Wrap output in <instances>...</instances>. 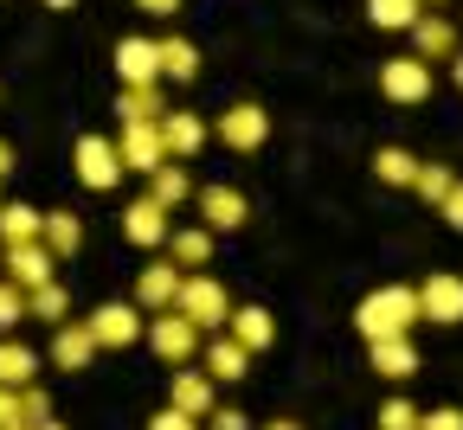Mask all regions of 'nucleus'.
<instances>
[{
	"mask_svg": "<svg viewBox=\"0 0 463 430\" xmlns=\"http://www.w3.org/2000/svg\"><path fill=\"white\" fill-rule=\"evenodd\" d=\"M412 322H419V289H405V283H386V289H373L361 309H354V328L367 334V341H386V334H412Z\"/></svg>",
	"mask_w": 463,
	"mask_h": 430,
	"instance_id": "f257e3e1",
	"label": "nucleus"
},
{
	"mask_svg": "<svg viewBox=\"0 0 463 430\" xmlns=\"http://www.w3.org/2000/svg\"><path fill=\"white\" fill-rule=\"evenodd\" d=\"M174 315H187L200 334H206V328H225L232 295H225L219 276H181V289H174Z\"/></svg>",
	"mask_w": 463,
	"mask_h": 430,
	"instance_id": "f03ea898",
	"label": "nucleus"
},
{
	"mask_svg": "<svg viewBox=\"0 0 463 430\" xmlns=\"http://www.w3.org/2000/svg\"><path fill=\"white\" fill-rule=\"evenodd\" d=\"M71 173L84 180L90 193H109L116 180H123V161H116V142H103V136H78V148H71Z\"/></svg>",
	"mask_w": 463,
	"mask_h": 430,
	"instance_id": "7ed1b4c3",
	"label": "nucleus"
},
{
	"mask_svg": "<svg viewBox=\"0 0 463 430\" xmlns=\"http://www.w3.org/2000/svg\"><path fill=\"white\" fill-rule=\"evenodd\" d=\"M200 328L187 322V315H174V309H161V315H148V347L167 360V366H187L194 353H200Z\"/></svg>",
	"mask_w": 463,
	"mask_h": 430,
	"instance_id": "20e7f679",
	"label": "nucleus"
},
{
	"mask_svg": "<svg viewBox=\"0 0 463 430\" xmlns=\"http://www.w3.org/2000/svg\"><path fill=\"white\" fill-rule=\"evenodd\" d=\"M380 97H386V103H425V97H431V65H425V58H412V51H405V58H386V65H380Z\"/></svg>",
	"mask_w": 463,
	"mask_h": 430,
	"instance_id": "39448f33",
	"label": "nucleus"
},
{
	"mask_svg": "<svg viewBox=\"0 0 463 430\" xmlns=\"http://www.w3.org/2000/svg\"><path fill=\"white\" fill-rule=\"evenodd\" d=\"M419 322H438V328H457V322H463V276L431 270V276L419 283Z\"/></svg>",
	"mask_w": 463,
	"mask_h": 430,
	"instance_id": "423d86ee",
	"label": "nucleus"
},
{
	"mask_svg": "<svg viewBox=\"0 0 463 430\" xmlns=\"http://www.w3.org/2000/svg\"><path fill=\"white\" fill-rule=\"evenodd\" d=\"M0 276L20 283V289H39V283L58 276V257L45 251L39 238H33V244H0Z\"/></svg>",
	"mask_w": 463,
	"mask_h": 430,
	"instance_id": "0eeeda50",
	"label": "nucleus"
},
{
	"mask_svg": "<svg viewBox=\"0 0 463 430\" xmlns=\"http://www.w3.org/2000/svg\"><path fill=\"white\" fill-rule=\"evenodd\" d=\"M116 161H123V173H155L167 161L161 122H123V136H116Z\"/></svg>",
	"mask_w": 463,
	"mask_h": 430,
	"instance_id": "6e6552de",
	"label": "nucleus"
},
{
	"mask_svg": "<svg viewBox=\"0 0 463 430\" xmlns=\"http://www.w3.org/2000/svg\"><path fill=\"white\" fill-rule=\"evenodd\" d=\"M232 154H251V148H264L270 142V116L258 109V103H232L225 116H219V129H213Z\"/></svg>",
	"mask_w": 463,
	"mask_h": 430,
	"instance_id": "1a4fd4ad",
	"label": "nucleus"
},
{
	"mask_svg": "<svg viewBox=\"0 0 463 430\" xmlns=\"http://www.w3.org/2000/svg\"><path fill=\"white\" fill-rule=\"evenodd\" d=\"M84 328H90L97 353H103V347H136L142 315H136V302H103V309H90V315H84Z\"/></svg>",
	"mask_w": 463,
	"mask_h": 430,
	"instance_id": "9d476101",
	"label": "nucleus"
},
{
	"mask_svg": "<svg viewBox=\"0 0 463 430\" xmlns=\"http://www.w3.org/2000/svg\"><path fill=\"white\" fill-rule=\"evenodd\" d=\"M206 122L200 116H187V109H161V148H167V161H194L200 148H206Z\"/></svg>",
	"mask_w": 463,
	"mask_h": 430,
	"instance_id": "9b49d317",
	"label": "nucleus"
},
{
	"mask_svg": "<svg viewBox=\"0 0 463 430\" xmlns=\"http://www.w3.org/2000/svg\"><path fill=\"white\" fill-rule=\"evenodd\" d=\"M116 71L123 84H161V39H116Z\"/></svg>",
	"mask_w": 463,
	"mask_h": 430,
	"instance_id": "f8f14e48",
	"label": "nucleus"
},
{
	"mask_svg": "<svg viewBox=\"0 0 463 430\" xmlns=\"http://www.w3.org/2000/svg\"><path fill=\"white\" fill-rule=\"evenodd\" d=\"M200 360H206V379H213V386H232V379H245V373H251V353L232 341V334L200 341Z\"/></svg>",
	"mask_w": 463,
	"mask_h": 430,
	"instance_id": "ddd939ff",
	"label": "nucleus"
},
{
	"mask_svg": "<svg viewBox=\"0 0 463 430\" xmlns=\"http://www.w3.org/2000/svg\"><path fill=\"white\" fill-rule=\"evenodd\" d=\"M367 360H373V373H380V379H412V373H419V347H412V334L367 341Z\"/></svg>",
	"mask_w": 463,
	"mask_h": 430,
	"instance_id": "4468645a",
	"label": "nucleus"
},
{
	"mask_svg": "<svg viewBox=\"0 0 463 430\" xmlns=\"http://www.w3.org/2000/svg\"><path fill=\"white\" fill-rule=\"evenodd\" d=\"M200 219H206V231H239L251 219V206L239 187H200Z\"/></svg>",
	"mask_w": 463,
	"mask_h": 430,
	"instance_id": "2eb2a0df",
	"label": "nucleus"
},
{
	"mask_svg": "<svg viewBox=\"0 0 463 430\" xmlns=\"http://www.w3.org/2000/svg\"><path fill=\"white\" fill-rule=\"evenodd\" d=\"M90 360H97L90 328H84V322H58V334H52V366H58V373H84Z\"/></svg>",
	"mask_w": 463,
	"mask_h": 430,
	"instance_id": "dca6fc26",
	"label": "nucleus"
},
{
	"mask_svg": "<svg viewBox=\"0 0 463 430\" xmlns=\"http://www.w3.org/2000/svg\"><path fill=\"white\" fill-rule=\"evenodd\" d=\"M225 334L239 341L245 353H264V347L277 341V322H270V309H258V302H245V309H232V315H225Z\"/></svg>",
	"mask_w": 463,
	"mask_h": 430,
	"instance_id": "f3484780",
	"label": "nucleus"
},
{
	"mask_svg": "<svg viewBox=\"0 0 463 430\" xmlns=\"http://www.w3.org/2000/svg\"><path fill=\"white\" fill-rule=\"evenodd\" d=\"M457 51V26L444 14H419L412 26V58H425V65H444V58Z\"/></svg>",
	"mask_w": 463,
	"mask_h": 430,
	"instance_id": "a211bd4d",
	"label": "nucleus"
},
{
	"mask_svg": "<svg viewBox=\"0 0 463 430\" xmlns=\"http://www.w3.org/2000/svg\"><path fill=\"white\" fill-rule=\"evenodd\" d=\"M167 206H155V200H136L129 212H123V238L129 244H142V251H155V244H167Z\"/></svg>",
	"mask_w": 463,
	"mask_h": 430,
	"instance_id": "6ab92c4d",
	"label": "nucleus"
},
{
	"mask_svg": "<svg viewBox=\"0 0 463 430\" xmlns=\"http://www.w3.org/2000/svg\"><path fill=\"white\" fill-rule=\"evenodd\" d=\"M174 289H181V270H174V264H148L136 276V309H148V315L174 309Z\"/></svg>",
	"mask_w": 463,
	"mask_h": 430,
	"instance_id": "aec40b11",
	"label": "nucleus"
},
{
	"mask_svg": "<svg viewBox=\"0 0 463 430\" xmlns=\"http://www.w3.org/2000/svg\"><path fill=\"white\" fill-rule=\"evenodd\" d=\"M39 244L65 264V257H78L84 251V219L78 212H45V225H39Z\"/></svg>",
	"mask_w": 463,
	"mask_h": 430,
	"instance_id": "412c9836",
	"label": "nucleus"
},
{
	"mask_svg": "<svg viewBox=\"0 0 463 430\" xmlns=\"http://www.w3.org/2000/svg\"><path fill=\"white\" fill-rule=\"evenodd\" d=\"M167 405H174V411H187V417H206V411H213V379H206V373H187V366H181V373H174V386H167Z\"/></svg>",
	"mask_w": 463,
	"mask_h": 430,
	"instance_id": "4be33fe9",
	"label": "nucleus"
},
{
	"mask_svg": "<svg viewBox=\"0 0 463 430\" xmlns=\"http://www.w3.org/2000/svg\"><path fill=\"white\" fill-rule=\"evenodd\" d=\"M167 251H174V270H200L213 257V231L206 225H181V231H167Z\"/></svg>",
	"mask_w": 463,
	"mask_h": 430,
	"instance_id": "5701e85b",
	"label": "nucleus"
},
{
	"mask_svg": "<svg viewBox=\"0 0 463 430\" xmlns=\"http://www.w3.org/2000/svg\"><path fill=\"white\" fill-rule=\"evenodd\" d=\"M45 225V212H33L26 200H0V244H33Z\"/></svg>",
	"mask_w": 463,
	"mask_h": 430,
	"instance_id": "b1692460",
	"label": "nucleus"
},
{
	"mask_svg": "<svg viewBox=\"0 0 463 430\" xmlns=\"http://www.w3.org/2000/svg\"><path fill=\"white\" fill-rule=\"evenodd\" d=\"M161 78L194 84V78H200V45H194V39H161Z\"/></svg>",
	"mask_w": 463,
	"mask_h": 430,
	"instance_id": "393cba45",
	"label": "nucleus"
},
{
	"mask_svg": "<svg viewBox=\"0 0 463 430\" xmlns=\"http://www.w3.org/2000/svg\"><path fill=\"white\" fill-rule=\"evenodd\" d=\"M71 315V295H65V283H39V289H26V322H65Z\"/></svg>",
	"mask_w": 463,
	"mask_h": 430,
	"instance_id": "a878e982",
	"label": "nucleus"
},
{
	"mask_svg": "<svg viewBox=\"0 0 463 430\" xmlns=\"http://www.w3.org/2000/svg\"><path fill=\"white\" fill-rule=\"evenodd\" d=\"M116 116H123V122H161V84H123Z\"/></svg>",
	"mask_w": 463,
	"mask_h": 430,
	"instance_id": "bb28decb",
	"label": "nucleus"
},
{
	"mask_svg": "<svg viewBox=\"0 0 463 430\" xmlns=\"http://www.w3.org/2000/svg\"><path fill=\"white\" fill-rule=\"evenodd\" d=\"M419 0H367V20L380 26V33H412L419 26Z\"/></svg>",
	"mask_w": 463,
	"mask_h": 430,
	"instance_id": "cd10ccee",
	"label": "nucleus"
},
{
	"mask_svg": "<svg viewBox=\"0 0 463 430\" xmlns=\"http://www.w3.org/2000/svg\"><path fill=\"white\" fill-rule=\"evenodd\" d=\"M148 200H155V206H167V212H174V206H187V167L161 161V167L148 173Z\"/></svg>",
	"mask_w": 463,
	"mask_h": 430,
	"instance_id": "c85d7f7f",
	"label": "nucleus"
},
{
	"mask_svg": "<svg viewBox=\"0 0 463 430\" xmlns=\"http://www.w3.org/2000/svg\"><path fill=\"white\" fill-rule=\"evenodd\" d=\"M33 373H39V360H33V347H20V341H0V386H33Z\"/></svg>",
	"mask_w": 463,
	"mask_h": 430,
	"instance_id": "c756f323",
	"label": "nucleus"
},
{
	"mask_svg": "<svg viewBox=\"0 0 463 430\" xmlns=\"http://www.w3.org/2000/svg\"><path fill=\"white\" fill-rule=\"evenodd\" d=\"M373 173L386 180V187H412V173H419V161L405 154V148H380V154H373Z\"/></svg>",
	"mask_w": 463,
	"mask_h": 430,
	"instance_id": "7c9ffc66",
	"label": "nucleus"
},
{
	"mask_svg": "<svg viewBox=\"0 0 463 430\" xmlns=\"http://www.w3.org/2000/svg\"><path fill=\"white\" fill-rule=\"evenodd\" d=\"M412 187H419V200L444 206V193L457 187V173H450V167H431V161H419V173H412Z\"/></svg>",
	"mask_w": 463,
	"mask_h": 430,
	"instance_id": "2f4dec72",
	"label": "nucleus"
},
{
	"mask_svg": "<svg viewBox=\"0 0 463 430\" xmlns=\"http://www.w3.org/2000/svg\"><path fill=\"white\" fill-rule=\"evenodd\" d=\"M20 322H26V289L0 276V334H14Z\"/></svg>",
	"mask_w": 463,
	"mask_h": 430,
	"instance_id": "473e14b6",
	"label": "nucleus"
},
{
	"mask_svg": "<svg viewBox=\"0 0 463 430\" xmlns=\"http://www.w3.org/2000/svg\"><path fill=\"white\" fill-rule=\"evenodd\" d=\"M373 424H380V430H419V405H412V398H386Z\"/></svg>",
	"mask_w": 463,
	"mask_h": 430,
	"instance_id": "72a5a7b5",
	"label": "nucleus"
},
{
	"mask_svg": "<svg viewBox=\"0 0 463 430\" xmlns=\"http://www.w3.org/2000/svg\"><path fill=\"white\" fill-rule=\"evenodd\" d=\"M20 417H26V424H45V417H52V398H45L39 386H20Z\"/></svg>",
	"mask_w": 463,
	"mask_h": 430,
	"instance_id": "f704fd0d",
	"label": "nucleus"
},
{
	"mask_svg": "<svg viewBox=\"0 0 463 430\" xmlns=\"http://www.w3.org/2000/svg\"><path fill=\"white\" fill-rule=\"evenodd\" d=\"M206 424H213V430H251V417H245L239 405H213V411H206Z\"/></svg>",
	"mask_w": 463,
	"mask_h": 430,
	"instance_id": "c9c22d12",
	"label": "nucleus"
},
{
	"mask_svg": "<svg viewBox=\"0 0 463 430\" xmlns=\"http://www.w3.org/2000/svg\"><path fill=\"white\" fill-rule=\"evenodd\" d=\"M419 430H463V411L444 405V411H419Z\"/></svg>",
	"mask_w": 463,
	"mask_h": 430,
	"instance_id": "e433bc0d",
	"label": "nucleus"
},
{
	"mask_svg": "<svg viewBox=\"0 0 463 430\" xmlns=\"http://www.w3.org/2000/svg\"><path fill=\"white\" fill-rule=\"evenodd\" d=\"M148 430H200V417H187V411H174V405H167V411L148 417Z\"/></svg>",
	"mask_w": 463,
	"mask_h": 430,
	"instance_id": "4c0bfd02",
	"label": "nucleus"
},
{
	"mask_svg": "<svg viewBox=\"0 0 463 430\" xmlns=\"http://www.w3.org/2000/svg\"><path fill=\"white\" fill-rule=\"evenodd\" d=\"M438 212H444V225H450V231H463V180L444 193V206H438Z\"/></svg>",
	"mask_w": 463,
	"mask_h": 430,
	"instance_id": "58836bf2",
	"label": "nucleus"
},
{
	"mask_svg": "<svg viewBox=\"0 0 463 430\" xmlns=\"http://www.w3.org/2000/svg\"><path fill=\"white\" fill-rule=\"evenodd\" d=\"M7 424H26V417H20V392L0 386V430H7Z\"/></svg>",
	"mask_w": 463,
	"mask_h": 430,
	"instance_id": "ea45409f",
	"label": "nucleus"
},
{
	"mask_svg": "<svg viewBox=\"0 0 463 430\" xmlns=\"http://www.w3.org/2000/svg\"><path fill=\"white\" fill-rule=\"evenodd\" d=\"M142 14H155V20H167V14H181V0H136Z\"/></svg>",
	"mask_w": 463,
	"mask_h": 430,
	"instance_id": "a19ab883",
	"label": "nucleus"
},
{
	"mask_svg": "<svg viewBox=\"0 0 463 430\" xmlns=\"http://www.w3.org/2000/svg\"><path fill=\"white\" fill-rule=\"evenodd\" d=\"M444 65H450V78H457V90H463V45H457V51L444 58Z\"/></svg>",
	"mask_w": 463,
	"mask_h": 430,
	"instance_id": "79ce46f5",
	"label": "nucleus"
},
{
	"mask_svg": "<svg viewBox=\"0 0 463 430\" xmlns=\"http://www.w3.org/2000/svg\"><path fill=\"white\" fill-rule=\"evenodd\" d=\"M14 173V142H0V180Z\"/></svg>",
	"mask_w": 463,
	"mask_h": 430,
	"instance_id": "37998d69",
	"label": "nucleus"
},
{
	"mask_svg": "<svg viewBox=\"0 0 463 430\" xmlns=\"http://www.w3.org/2000/svg\"><path fill=\"white\" fill-rule=\"evenodd\" d=\"M264 430H303V424H297V417H277V424H264Z\"/></svg>",
	"mask_w": 463,
	"mask_h": 430,
	"instance_id": "c03bdc74",
	"label": "nucleus"
},
{
	"mask_svg": "<svg viewBox=\"0 0 463 430\" xmlns=\"http://www.w3.org/2000/svg\"><path fill=\"white\" fill-rule=\"evenodd\" d=\"M45 7H52V14H71V7H78V0H45Z\"/></svg>",
	"mask_w": 463,
	"mask_h": 430,
	"instance_id": "a18cd8bd",
	"label": "nucleus"
},
{
	"mask_svg": "<svg viewBox=\"0 0 463 430\" xmlns=\"http://www.w3.org/2000/svg\"><path fill=\"white\" fill-rule=\"evenodd\" d=\"M33 430H65V424H52V417H45V424H33Z\"/></svg>",
	"mask_w": 463,
	"mask_h": 430,
	"instance_id": "49530a36",
	"label": "nucleus"
},
{
	"mask_svg": "<svg viewBox=\"0 0 463 430\" xmlns=\"http://www.w3.org/2000/svg\"><path fill=\"white\" fill-rule=\"evenodd\" d=\"M419 7H450V0H419Z\"/></svg>",
	"mask_w": 463,
	"mask_h": 430,
	"instance_id": "de8ad7c7",
	"label": "nucleus"
},
{
	"mask_svg": "<svg viewBox=\"0 0 463 430\" xmlns=\"http://www.w3.org/2000/svg\"><path fill=\"white\" fill-rule=\"evenodd\" d=\"M7 430H33V424H7Z\"/></svg>",
	"mask_w": 463,
	"mask_h": 430,
	"instance_id": "09e8293b",
	"label": "nucleus"
}]
</instances>
